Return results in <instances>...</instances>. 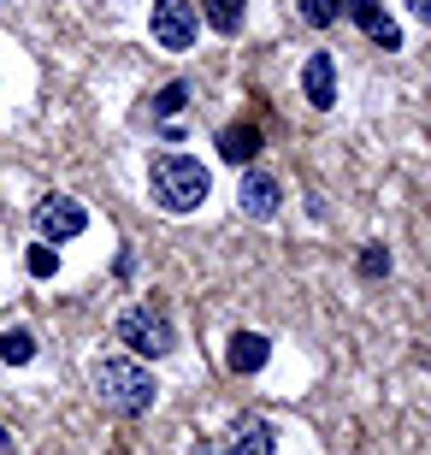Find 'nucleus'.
Here are the masks:
<instances>
[{
  "instance_id": "f257e3e1",
  "label": "nucleus",
  "mask_w": 431,
  "mask_h": 455,
  "mask_svg": "<svg viewBox=\"0 0 431 455\" xmlns=\"http://www.w3.org/2000/svg\"><path fill=\"white\" fill-rule=\"evenodd\" d=\"M89 385H95V396L113 414H124V420H142L154 408V396H160V385H154V372L136 361V355H95L89 361Z\"/></svg>"
},
{
  "instance_id": "f03ea898",
  "label": "nucleus",
  "mask_w": 431,
  "mask_h": 455,
  "mask_svg": "<svg viewBox=\"0 0 431 455\" xmlns=\"http://www.w3.org/2000/svg\"><path fill=\"white\" fill-rule=\"evenodd\" d=\"M148 189H154V202L166 207V213H196L207 196H213V172L201 166L196 154H154L148 160Z\"/></svg>"
},
{
  "instance_id": "7ed1b4c3",
  "label": "nucleus",
  "mask_w": 431,
  "mask_h": 455,
  "mask_svg": "<svg viewBox=\"0 0 431 455\" xmlns=\"http://www.w3.org/2000/svg\"><path fill=\"white\" fill-rule=\"evenodd\" d=\"M118 343H124V355H136V361H160V355L178 349V325H172L166 302H136L118 314Z\"/></svg>"
},
{
  "instance_id": "20e7f679",
  "label": "nucleus",
  "mask_w": 431,
  "mask_h": 455,
  "mask_svg": "<svg viewBox=\"0 0 431 455\" xmlns=\"http://www.w3.org/2000/svg\"><path fill=\"white\" fill-rule=\"evenodd\" d=\"M36 231H42V243H71V236L89 231V213L77 196H42L36 202Z\"/></svg>"
},
{
  "instance_id": "39448f33",
  "label": "nucleus",
  "mask_w": 431,
  "mask_h": 455,
  "mask_svg": "<svg viewBox=\"0 0 431 455\" xmlns=\"http://www.w3.org/2000/svg\"><path fill=\"white\" fill-rule=\"evenodd\" d=\"M148 30H154V42H160V48L183 53V48H196L201 18H196V6H183V0H160V6L148 12Z\"/></svg>"
},
{
  "instance_id": "423d86ee",
  "label": "nucleus",
  "mask_w": 431,
  "mask_h": 455,
  "mask_svg": "<svg viewBox=\"0 0 431 455\" xmlns=\"http://www.w3.org/2000/svg\"><path fill=\"white\" fill-rule=\"evenodd\" d=\"M236 207H243L249 220H278V207H283V184L272 178V172L249 166L243 178H236Z\"/></svg>"
},
{
  "instance_id": "0eeeda50",
  "label": "nucleus",
  "mask_w": 431,
  "mask_h": 455,
  "mask_svg": "<svg viewBox=\"0 0 431 455\" xmlns=\"http://www.w3.org/2000/svg\"><path fill=\"white\" fill-rule=\"evenodd\" d=\"M219 455H278V432L260 414H236L231 432L219 438Z\"/></svg>"
},
{
  "instance_id": "6e6552de",
  "label": "nucleus",
  "mask_w": 431,
  "mask_h": 455,
  "mask_svg": "<svg viewBox=\"0 0 431 455\" xmlns=\"http://www.w3.org/2000/svg\"><path fill=\"white\" fill-rule=\"evenodd\" d=\"M301 95H307V107H319V113L337 107V60L331 53H307V66H301Z\"/></svg>"
},
{
  "instance_id": "1a4fd4ad",
  "label": "nucleus",
  "mask_w": 431,
  "mask_h": 455,
  "mask_svg": "<svg viewBox=\"0 0 431 455\" xmlns=\"http://www.w3.org/2000/svg\"><path fill=\"white\" fill-rule=\"evenodd\" d=\"M343 6H348V18H355V24H361V30L372 36L384 53H396V48H402V30L390 24V12H384L379 0H343Z\"/></svg>"
},
{
  "instance_id": "9d476101",
  "label": "nucleus",
  "mask_w": 431,
  "mask_h": 455,
  "mask_svg": "<svg viewBox=\"0 0 431 455\" xmlns=\"http://www.w3.org/2000/svg\"><path fill=\"white\" fill-rule=\"evenodd\" d=\"M266 361H272V343H266L260 331H236L231 349H225V367L231 372H260Z\"/></svg>"
},
{
  "instance_id": "9b49d317",
  "label": "nucleus",
  "mask_w": 431,
  "mask_h": 455,
  "mask_svg": "<svg viewBox=\"0 0 431 455\" xmlns=\"http://www.w3.org/2000/svg\"><path fill=\"white\" fill-rule=\"evenodd\" d=\"M219 154H225L231 166H249L254 154H260V131H254V124H231V131H219Z\"/></svg>"
},
{
  "instance_id": "f8f14e48",
  "label": "nucleus",
  "mask_w": 431,
  "mask_h": 455,
  "mask_svg": "<svg viewBox=\"0 0 431 455\" xmlns=\"http://www.w3.org/2000/svg\"><path fill=\"white\" fill-rule=\"evenodd\" d=\"M201 18H207V24H213L219 36H243L249 0H201Z\"/></svg>"
},
{
  "instance_id": "ddd939ff",
  "label": "nucleus",
  "mask_w": 431,
  "mask_h": 455,
  "mask_svg": "<svg viewBox=\"0 0 431 455\" xmlns=\"http://www.w3.org/2000/svg\"><path fill=\"white\" fill-rule=\"evenodd\" d=\"M0 361H6V367H24V361H36V331H30V325L0 331Z\"/></svg>"
},
{
  "instance_id": "4468645a",
  "label": "nucleus",
  "mask_w": 431,
  "mask_h": 455,
  "mask_svg": "<svg viewBox=\"0 0 431 455\" xmlns=\"http://www.w3.org/2000/svg\"><path fill=\"white\" fill-rule=\"evenodd\" d=\"M183 101H189V84H166V89H160V95L148 101V113H154V118H166V124H172V118L183 113Z\"/></svg>"
},
{
  "instance_id": "2eb2a0df",
  "label": "nucleus",
  "mask_w": 431,
  "mask_h": 455,
  "mask_svg": "<svg viewBox=\"0 0 431 455\" xmlns=\"http://www.w3.org/2000/svg\"><path fill=\"white\" fill-rule=\"evenodd\" d=\"M337 12H343V0H301V18H307L314 30H331Z\"/></svg>"
},
{
  "instance_id": "dca6fc26",
  "label": "nucleus",
  "mask_w": 431,
  "mask_h": 455,
  "mask_svg": "<svg viewBox=\"0 0 431 455\" xmlns=\"http://www.w3.org/2000/svg\"><path fill=\"white\" fill-rule=\"evenodd\" d=\"M361 278H390V249L384 243H366L361 249Z\"/></svg>"
},
{
  "instance_id": "f3484780",
  "label": "nucleus",
  "mask_w": 431,
  "mask_h": 455,
  "mask_svg": "<svg viewBox=\"0 0 431 455\" xmlns=\"http://www.w3.org/2000/svg\"><path fill=\"white\" fill-rule=\"evenodd\" d=\"M53 267H60V254H53L48 243H36L30 249V278H53Z\"/></svg>"
},
{
  "instance_id": "a211bd4d",
  "label": "nucleus",
  "mask_w": 431,
  "mask_h": 455,
  "mask_svg": "<svg viewBox=\"0 0 431 455\" xmlns=\"http://www.w3.org/2000/svg\"><path fill=\"white\" fill-rule=\"evenodd\" d=\"M408 12H414L419 24H431V0H408Z\"/></svg>"
},
{
  "instance_id": "6ab92c4d",
  "label": "nucleus",
  "mask_w": 431,
  "mask_h": 455,
  "mask_svg": "<svg viewBox=\"0 0 431 455\" xmlns=\"http://www.w3.org/2000/svg\"><path fill=\"white\" fill-rule=\"evenodd\" d=\"M189 455H219V450H207V443H196V450H189Z\"/></svg>"
},
{
  "instance_id": "aec40b11",
  "label": "nucleus",
  "mask_w": 431,
  "mask_h": 455,
  "mask_svg": "<svg viewBox=\"0 0 431 455\" xmlns=\"http://www.w3.org/2000/svg\"><path fill=\"white\" fill-rule=\"evenodd\" d=\"M0 6H6V0H0Z\"/></svg>"
}]
</instances>
